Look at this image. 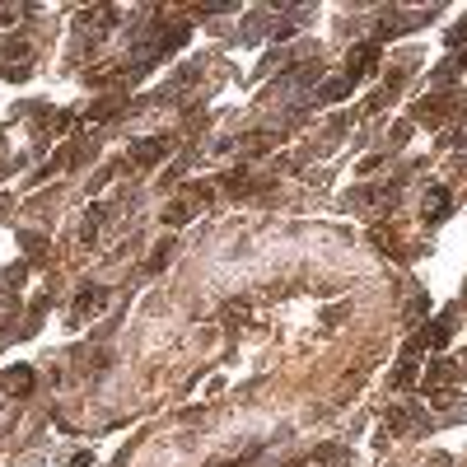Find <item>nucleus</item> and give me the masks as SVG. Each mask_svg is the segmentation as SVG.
I'll use <instances>...</instances> for the list:
<instances>
[{"label": "nucleus", "instance_id": "39448f33", "mask_svg": "<svg viewBox=\"0 0 467 467\" xmlns=\"http://www.w3.org/2000/svg\"><path fill=\"white\" fill-rule=\"evenodd\" d=\"M444 215H449V192L430 187V220H444Z\"/></svg>", "mask_w": 467, "mask_h": 467}, {"label": "nucleus", "instance_id": "20e7f679", "mask_svg": "<svg viewBox=\"0 0 467 467\" xmlns=\"http://www.w3.org/2000/svg\"><path fill=\"white\" fill-rule=\"evenodd\" d=\"M351 84H356L351 75H336V79H327L323 89H318V99H323V103H336V99H346V94H351Z\"/></svg>", "mask_w": 467, "mask_h": 467}, {"label": "nucleus", "instance_id": "f257e3e1", "mask_svg": "<svg viewBox=\"0 0 467 467\" xmlns=\"http://www.w3.org/2000/svg\"><path fill=\"white\" fill-rule=\"evenodd\" d=\"M33 383H38V374L28 365H14V369H5V388L14 392V397H28L33 392Z\"/></svg>", "mask_w": 467, "mask_h": 467}, {"label": "nucleus", "instance_id": "7ed1b4c3", "mask_svg": "<svg viewBox=\"0 0 467 467\" xmlns=\"http://www.w3.org/2000/svg\"><path fill=\"white\" fill-rule=\"evenodd\" d=\"M103 304V285H89V290H79L75 295V318H89L94 309Z\"/></svg>", "mask_w": 467, "mask_h": 467}, {"label": "nucleus", "instance_id": "f03ea898", "mask_svg": "<svg viewBox=\"0 0 467 467\" xmlns=\"http://www.w3.org/2000/svg\"><path fill=\"white\" fill-rule=\"evenodd\" d=\"M168 155V141H141L131 150V164H155V159Z\"/></svg>", "mask_w": 467, "mask_h": 467}]
</instances>
